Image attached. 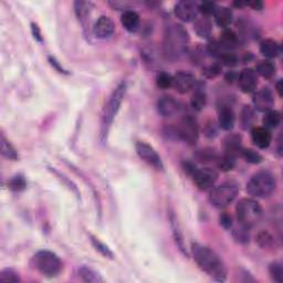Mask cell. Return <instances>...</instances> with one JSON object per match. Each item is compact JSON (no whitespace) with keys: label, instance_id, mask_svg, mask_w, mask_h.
Segmentation results:
<instances>
[{"label":"cell","instance_id":"7dc6e473","mask_svg":"<svg viewBox=\"0 0 283 283\" xmlns=\"http://www.w3.org/2000/svg\"><path fill=\"white\" fill-rule=\"evenodd\" d=\"M244 6H249L254 10H261L263 7V4L259 0H253V2H244Z\"/></svg>","mask_w":283,"mask_h":283},{"label":"cell","instance_id":"7a4b0ae2","mask_svg":"<svg viewBox=\"0 0 283 283\" xmlns=\"http://www.w3.org/2000/svg\"><path fill=\"white\" fill-rule=\"evenodd\" d=\"M189 35L181 25L170 24L165 28L163 51L170 61L178 60L188 52Z\"/></svg>","mask_w":283,"mask_h":283},{"label":"cell","instance_id":"f546056e","mask_svg":"<svg viewBox=\"0 0 283 283\" xmlns=\"http://www.w3.org/2000/svg\"><path fill=\"white\" fill-rule=\"evenodd\" d=\"M255 73L260 74L261 77L269 79L275 73V67L273 63L269 60L260 61L257 66H255Z\"/></svg>","mask_w":283,"mask_h":283},{"label":"cell","instance_id":"e575fe53","mask_svg":"<svg viewBox=\"0 0 283 283\" xmlns=\"http://www.w3.org/2000/svg\"><path fill=\"white\" fill-rule=\"evenodd\" d=\"M269 273L270 276L272 277V280L277 282V283H282L283 282V266L281 262H275L271 263L269 266Z\"/></svg>","mask_w":283,"mask_h":283},{"label":"cell","instance_id":"277c9868","mask_svg":"<svg viewBox=\"0 0 283 283\" xmlns=\"http://www.w3.org/2000/svg\"><path fill=\"white\" fill-rule=\"evenodd\" d=\"M236 213L240 225L250 229L261 221L263 210L257 200L242 198L236 206Z\"/></svg>","mask_w":283,"mask_h":283},{"label":"cell","instance_id":"681fc988","mask_svg":"<svg viewBox=\"0 0 283 283\" xmlns=\"http://www.w3.org/2000/svg\"><path fill=\"white\" fill-rule=\"evenodd\" d=\"M275 88H276V91H277V94H279V97H282V80H279V81H277Z\"/></svg>","mask_w":283,"mask_h":283},{"label":"cell","instance_id":"ba28073f","mask_svg":"<svg viewBox=\"0 0 283 283\" xmlns=\"http://www.w3.org/2000/svg\"><path fill=\"white\" fill-rule=\"evenodd\" d=\"M176 134L179 140L186 142L189 145H194L198 141L199 131L197 122L193 116L187 115L181 119L179 125L176 129Z\"/></svg>","mask_w":283,"mask_h":283},{"label":"cell","instance_id":"ffe728a7","mask_svg":"<svg viewBox=\"0 0 283 283\" xmlns=\"http://www.w3.org/2000/svg\"><path fill=\"white\" fill-rule=\"evenodd\" d=\"M121 24L123 28L129 33H135L140 27V16L133 10H126L121 17Z\"/></svg>","mask_w":283,"mask_h":283},{"label":"cell","instance_id":"f35d334b","mask_svg":"<svg viewBox=\"0 0 283 283\" xmlns=\"http://www.w3.org/2000/svg\"><path fill=\"white\" fill-rule=\"evenodd\" d=\"M20 279L17 272L13 269H5L0 272V282L3 283H16L19 282Z\"/></svg>","mask_w":283,"mask_h":283},{"label":"cell","instance_id":"e0dca14e","mask_svg":"<svg viewBox=\"0 0 283 283\" xmlns=\"http://www.w3.org/2000/svg\"><path fill=\"white\" fill-rule=\"evenodd\" d=\"M251 138L253 144L259 148H266L270 146L272 136L271 133L265 127H254L251 131Z\"/></svg>","mask_w":283,"mask_h":283},{"label":"cell","instance_id":"d6986e66","mask_svg":"<svg viewBox=\"0 0 283 283\" xmlns=\"http://www.w3.org/2000/svg\"><path fill=\"white\" fill-rule=\"evenodd\" d=\"M236 123V116H234L233 111L230 108L223 106L222 109L219 111L218 116V124L225 131H231Z\"/></svg>","mask_w":283,"mask_h":283},{"label":"cell","instance_id":"d590c367","mask_svg":"<svg viewBox=\"0 0 283 283\" xmlns=\"http://www.w3.org/2000/svg\"><path fill=\"white\" fill-rule=\"evenodd\" d=\"M156 85L159 89L167 90L173 87V77L166 72H161L156 77Z\"/></svg>","mask_w":283,"mask_h":283},{"label":"cell","instance_id":"30bf717a","mask_svg":"<svg viewBox=\"0 0 283 283\" xmlns=\"http://www.w3.org/2000/svg\"><path fill=\"white\" fill-rule=\"evenodd\" d=\"M195 185L201 190H207L212 188V186L216 184L218 179V173L215 169L209 167L196 168L195 172L191 175Z\"/></svg>","mask_w":283,"mask_h":283},{"label":"cell","instance_id":"9a60e30c","mask_svg":"<svg viewBox=\"0 0 283 283\" xmlns=\"http://www.w3.org/2000/svg\"><path fill=\"white\" fill-rule=\"evenodd\" d=\"M240 90L244 93L253 92L258 85L257 73L252 69H244L237 78Z\"/></svg>","mask_w":283,"mask_h":283},{"label":"cell","instance_id":"c3c4849f","mask_svg":"<svg viewBox=\"0 0 283 283\" xmlns=\"http://www.w3.org/2000/svg\"><path fill=\"white\" fill-rule=\"evenodd\" d=\"M33 26V34H34V37H35V39H37L38 41H42L41 39V34H40V30L38 28V26L33 24L31 25Z\"/></svg>","mask_w":283,"mask_h":283},{"label":"cell","instance_id":"83f0119b","mask_svg":"<svg viewBox=\"0 0 283 283\" xmlns=\"http://www.w3.org/2000/svg\"><path fill=\"white\" fill-rule=\"evenodd\" d=\"M281 123V114L279 111L275 110H270L265 112L263 116V124L265 129H276Z\"/></svg>","mask_w":283,"mask_h":283},{"label":"cell","instance_id":"ee69618b","mask_svg":"<svg viewBox=\"0 0 283 283\" xmlns=\"http://www.w3.org/2000/svg\"><path fill=\"white\" fill-rule=\"evenodd\" d=\"M91 241H92L93 245L95 247V249L99 250L101 253H102L103 255H105V257H109V258H113V253H112V251L106 247L105 244H103L101 241H99V240L97 238H94V237H91Z\"/></svg>","mask_w":283,"mask_h":283},{"label":"cell","instance_id":"8992f818","mask_svg":"<svg viewBox=\"0 0 283 283\" xmlns=\"http://www.w3.org/2000/svg\"><path fill=\"white\" fill-rule=\"evenodd\" d=\"M35 268L47 276H56L62 270V262L56 253L48 250L38 251L33 258Z\"/></svg>","mask_w":283,"mask_h":283},{"label":"cell","instance_id":"7c38bea8","mask_svg":"<svg viewBox=\"0 0 283 283\" xmlns=\"http://www.w3.org/2000/svg\"><path fill=\"white\" fill-rule=\"evenodd\" d=\"M196 84V78L191 72L179 71L173 77V87L180 94L188 93Z\"/></svg>","mask_w":283,"mask_h":283},{"label":"cell","instance_id":"7bdbcfd3","mask_svg":"<svg viewBox=\"0 0 283 283\" xmlns=\"http://www.w3.org/2000/svg\"><path fill=\"white\" fill-rule=\"evenodd\" d=\"M248 228L240 225V228H234L233 230V237L239 242H247L249 241V233H248Z\"/></svg>","mask_w":283,"mask_h":283},{"label":"cell","instance_id":"8fae6325","mask_svg":"<svg viewBox=\"0 0 283 283\" xmlns=\"http://www.w3.org/2000/svg\"><path fill=\"white\" fill-rule=\"evenodd\" d=\"M174 13L179 20L184 23H193L198 18V4L190 0H183L175 5Z\"/></svg>","mask_w":283,"mask_h":283},{"label":"cell","instance_id":"4dcf8cb0","mask_svg":"<svg viewBox=\"0 0 283 283\" xmlns=\"http://www.w3.org/2000/svg\"><path fill=\"white\" fill-rule=\"evenodd\" d=\"M236 158L237 157L234 156V155L225 153L221 157L217 158L218 167L223 170V172H229V170H231L234 167V165H236Z\"/></svg>","mask_w":283,"mask_h":283},{"label":"cell","instance_id":"5bb4252c","mask_svg":"<svg viewBox=\"0 0 283 283\" xmlns=\"http://www.w3.org/2000/svg\"><path fill=\"white\" fill-rule=\"evenodd\" d=\"M157 112L163 117H172L177 115L180 110L181 105L177 100L173 97H162L157 101Z\"/></svg>","mask_w":283,"mask_h":283},{"label":"cell","instance_id":"9c48e42d","mask_svg":"<svg viewBox=\"0 0 283 283\" xmlns=\"http://www.w3.org/2000/svg\"><path fill=\"white\" fill-rule=\"evenodd\" d=\"M136 153L142 161L148 164L156 170H164V165L157 152L145 142H137L135 145Z\"/></svg>","mask_w":283,"mask_h":283},{"label":"cell","instance_id":"7402d4cb","mask_svg":"<svg viewBox=\"0 0 283 283\" xmlns=\"http://www.w3.org/2000/svg\"><path fill=\"white\" fill-rule=\"evenodd\" d=\"M169 220H170V226H172V229H173V234H174L175 241H176V243H177L179 250L185 255H188V252H187V249H186V244H185L183 232H181V230H180L179 223L177 221V219H176L174 213H170Z\"/></svg>","mask_w":283,"mask_h":283},{"label":"cell","instance_id":"8d00e7d4","mask_svg":"<svg viewBox=\"0 0 283 283\" xmlns=\"http://www.w3.org/2000/svg\"><path fill=\"white\" fill-rule=\"evenodd\" d=\"M240 156L243 157L245 161L251 164H259L262 162V156H261L259 153L252 151V149L242 148L241 153H240Z\"/></svg>","mask_w":283,"mask_h":283},{"label":"cell","instance_id":"1f68e13d","mask_svg":"<svg viewBox=\"0 0 283 283\" xmlns=\"http://www.w3.org/2000/svg\"><path fill=\"white\" fill-rule=\"evenodd\" d=\"M207 103V97L206 93L201 90H197L196 92L193 94V97L190 99V105L191 108L196 111H201L205 109Z\"/></svg>","mask_w":283,"mask_h":283},{"label":"cell","instance_id":"cb8c5ba5","mask_svg":"<svg viewBox=\"0 0 283 283\" xmlns=\"http://www.w3.org/2000/svg\"><path fill=\"white\" fill-rule=\"evenodd\" d=\"M194 29L196 31V34L198 35L200 38H208L212 30L210 19L208 17H205V16H202L200 18H197L194 21Z\"/></svg>","mask_w":283,"mask_h":283},{"label":"cell","instance_id":"52a82bcc","mask_svg":"<svg viewBox=\"0 0 283 283\" xmlns=\"http://www.w3.org/2000/svg\"><path fill=\"white\" fill-rule=\"evenodd\" d=\"M237 195L238 186L231 181H227V183L213 187L210 191L209 200L217 208H225L236 199Z\"/></svg>","mask_w":283,"mask_h":283},{"label":"cell","instance_id":"484cf974","mask_svg":"<svg viewBox=\"0 0 283 283\" xmlns=\"http://www.w3.org/2000/svg\"><path fill=\"white\" fill-rule=\"evenodd\" d=\"M92 4L89 2H82V0H79V2L74 3V10H76V15L78 19L80 20L83 26L85 25V21L88 20V17L91 14V9H92Z\"/></svg>","mask_w":283,"mask_h":283},{"label":"cell","instance_id":"f1b7e54d","mask_svg":"<svg viewBox=\"0 0 283 283\" xmlns=\"http://www.w3.org/2000/svg\"><path fill=\"white\" fill-rule=\"evenodd\" d=\"M79 274L82 277V280L85 282H93V283L103 282V279L101 277V275L98 273V272L94 271L92 268H90V266H87V265H83L79 269Z\"/></svg>","mask_w":283,"mask_h":283},{"label":"cell","instance_id":"d4e9b609","mask_svg":"<svg viewBox=\"0 0 283 283\" xmlns=\"http://www.w3.org/2000/svg\"><path fill=\"white\" fill-rule=\"evenodd\" d=\"M225 153L234 155V156H240V153L242 151L241 146V138L238 135H229L226 137L225 143Z\"/></svg>","mask_w":283,"mask_h":283},{"label":"cell","instance_id":"74e56055","mask_svg":"<svg viewBox=\"0 0 283 283\" xmlns=\"http://www.w3.org/2000/svg\"><path fill=\"white\" fill-rule=\"evenodd\" d=\"M27 186L26 179L23 175H17L8 181V187L14 191H23Z\"/></svg>","mask_w":283,"mask_h":283},{"label":"cell","instance_id":"b9f144b4","mask_svg":"<svg viewBox=\"0 0 283 283\" xmlns=\"http://www.w3.org/2000/svg\"><path fill=\"white\" fill-rule=\"evenodd\" d=\"M222 65L227 67H234L238 63V58L232 52H223L222 55L219 57Z\"/></svg>","mask_w":283,"mask_h":283},{"label":"cell","instance_id":"d6a6232c","mask_svg":"<svg viewBox=\"0 0 283 283\" xmlns=\"http://www.w3.org/2000/svg\"><path fill=\"white\" fill-rule=\"evenodd\" d=\"M254 121H255V115L253 110L251 109L250 106L245 105L241 111V126L244 130H248L253 125Z\"/></svg>","mask_w":283,"mask_h":283},{"label":"cell","instance_id":"5b68a950","mask_svg":"<svg viewBox=\"0 0 283 283\" xmlns=\"http://www.w3.org/2000/svg\"><path fill=\"white\" fill-rule=\"evenodd\" d=\"M275 186L276 181L273 175L269 172H259L248 181L247 191L252 197L266 198L275 190Z\"/></svg>","mask_w":283,"mask_h":283},{"label":"cell","instance_id":"2e32d148","mask_svg":"<svg viewBox=\"0 0 283 283\" xmlns=\"http://www.w3.org/2000/svg\"><path fill=\"white\" fill-rule=\"evenodd\" d=\"M115 25L108 16H102L93 27V35L99 39H108L114 34Z\"/></svg>","mask_w":283,"mask_h":283},{"label":"cell","instance_id":"6da1fadb","mask_svg":"<svg viewBox=\"0 0 283 283\" xmlns=\"http://www.w3.org/2000/svg\"><path fill=\"white\" fill-rule=\"evenodd\" d=\"M191 254L199 268L218 282L226 281L227 269L219 255L206 245L193 243Z\"/></svg>","mask_w":283,"mask_h":283},{"label":"cell","instance_id":"60d3db41","mask_svg":"<svg viewBox=\"0 0 283 283\" xmlns=\"http://www.w3.org/2000/svg\"><path fill=\"white\" fill-rule=\"evenodd\" d=\"M217 7L218 6L215 3L204 2L198 5V10H199V13L202 14V16H205V17H209V16L213 15V13L216 12Z\"/></svg>","mask_w":283,"mask_h":283},{"label":"cell","instance_id":"44dd1931","mask_svg":"<svg viewBox=\"0 0 283 283\" xmlns=\"http://www.w3.org/2000/svg\"><path fill=\"white\" fill-rule=\"evenodd\" d=\"M212 16L215 17L216 24L220 28L226 29L232 23V12L228 7H217L216 12L213 13Z\"/></svg>","mask_w":283,"mask_h":283},{"label":"cell","instance_id":"836d02e7","mask_svg":"<svg viewBox=\"0 0 283 283\" xmlns=\"http://www.w3.org/2000/svg\"><path fill=\"white\" fill-rule=\"evenodd\" d=\"M257 242L261 248H272L275 245V239L268 231H261L257 236Z\"/></svg>","mask_w":283,"mask_h":283},{"label":"cell","instance_id":"603a6c76","mask_svg":"<svg viewBox=\"0 0 283 283\" xmlns=\"http://www.w3.org/2000/svg\"><path fill=\"white\" fill-rule=\"evenodd\" d=\"M260 52L262 53V56H264L265 58L273 59L280 55L281 47L276 41L272 39H266L261 42Z\"/></svg>","mask_w":283,"mask_h":283},{"label":"cell","instance_id":"ab89813d","mask_svg":"<svg viewBox=\"0 0 283 283\" xmlns=\"http://www.w3.org/2000/svg\"><path fill=\"white\" fill-rule=\"evenodd\" d=\"M220 72H221V65H219V63H212V65H209L202 69V74H204L207 79L216 78L220 74Z\"/></svg>","mask_w":283,"mask_h":283},{"label":"cell","instance_id":"f6af8a7d","mask_svg":"<svg viewBox=\"0 0 283 283\" xmlns=\"http://www.w3.org/2000/svg\"><path fill=\"white\" fill-rule=\"evenodd\" d=\"M199 159L201 161H217L218 156L216 155V153L213 152V149H202V151L199 152L198 155Z\"/></svg>","mask_w":283,"mask_h":283},{"label":"cell","instance_id":"3957f363","mask_svg":"<svg viewBox=\"0 0 283 283\" xmlns=\"http://www.w3.org/2000/svg\"><path fill=\"white\" fill-rule=\"evenodd\" d=\"M126 92V83L122 82L117 85L116 89L113 91V93L111 94V97L106 103L105 108L103 110L102 117H101V127H100V140L104 143L108 138L109 132L113 121L117 114V112L120 111L121 104L123 102V99L125 97Z\"/></svg>","mask_w":283,"mask_h":283},{"label":"cell","instance_id":"ac0fdd59","mask_svg":"<svg viewBox=\"0 0 283 283\" xmlns=\"http://www.w3.org/2000/svg\"><path fill=\"white\" fill-rule=\"evenodd\" d=\"M219 45L222 48L223 51L231 52L239 46V36L233 30L226 29L223 31L220 39L218 40Z\"/></svg>","mask_w":283,"mask_h":283},{"label":"cell","instance_id":"4fadbf2b","mask_svg":"<svg viewBox=\"0 0 283 283\" xmlns=\"http://www.w3.org/2000/svg\"><path fill=\"white\" fill-rule=\"evenodd\" d=\"M252 102L255 110L265 113V112L272 110V106L274 104L273 94H272L270 89L262 88L254 93Z\"/></svg>","mask_w":283,"mask_h":283},{"label":"cell","instance_id":"4316f807","mask_svg":"<svg viewBox=\"0 0 283 283\" xmlns=\"http://www.w3.org/2000/svg\"><path fill=\"white\" fill-rule=\"evenodd\" d=\"M0 148H2V154L4 157H6L10 161H18V153L16 151V148L13 146V144L10 143L5 135H2L0 138Z\"/></svg>","mask_w":283,"mask_h":283},{"label":"cell","instance_id":"bcb514c9","mask_svg":"<svg viewBox=\"0 0 283 283\" xmlns=\"http://www.w3.org/2000/svg\"><path fill=\"white\" fill-rule=\"evenodd\" d=\"M220 223H221V226L223 228H226V229L231 228V226H232L231 216H229L228 213H222V215L220 216Z\"/></svg>","mask_w":283,"mask_h":283}]
</instances>
